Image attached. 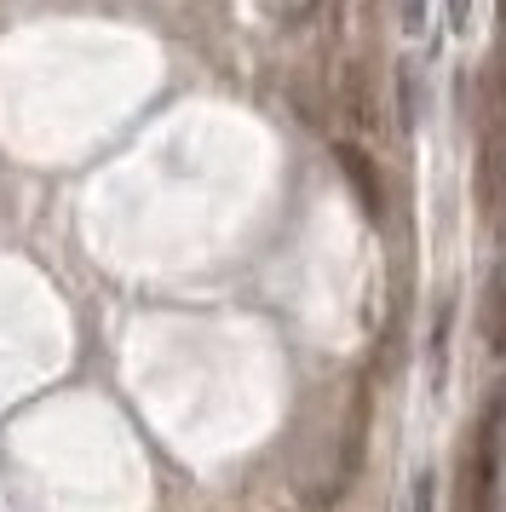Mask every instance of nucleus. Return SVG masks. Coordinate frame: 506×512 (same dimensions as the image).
Wrapping results in <instances>:
<instances>
[{
    "mask_svg": "<svg viewBox=\"0 0 506 512\" xmlns=\"http://www.w3.org/2000/svg\"><path fill=\"white\" fill-rule=\"evenodd\" d=\"M334 156H340V167L351 173V185H357V196H363V208L380 219V213H386V190H380V173H374V162H368L363 150H351V144H340Z\"/></svg>",
    "mask_w": 506,
    "mask_h": 512,
    "instance_id": "f03ea898",
    "label": "nucleus"
},
{
    "mask_svg": "<svg viewBox=\"0 0 506 512\" xmlns=\"http://www.w3.org/2000/svg\"><path fill=\"white\" fill-rule=\"evenodd\" d=\"M501 397L483 409L472 455L460 461V512H495V478H501Z\"/></svg>",
    "mask_w": 506,
    "mask_h": 512,
    "instance_id": "f257e3e1",
    "label": "nucleus"
},
{
    "mask_svg": "<svg viewBox=\"0 0 506 512\" xmlns=\"http://www.w3.org/2000/svg\"><path fill=\"white\" fill-rule=\"evenodd\" d=\"M322 6H328V0H259V12H265L276 29H305V24H317Z\"/></svg>",
    "mask_w": 506,
    "mask_h": 512,
    "instance_id": "7ed1b4c3",
    "label": "nucleus"
},
{
    "mask_svg": "<svg viewBox=\"0 0 506 512\" xmlns=\"http://www.w3.org/2000/svg\"><path fill=\"white\" fill-rule=\"evenodd\" d=\"M409 512H432V478H426V472L414 478V507Z\"/></svg>",
    "mask_w": 506,
    "mask_h": 512,
    "instance_id": "20e7f679",
    "label": "nucleus"
},
{
    "mask_svg": "<svg viewBox=\"0 0 506 512\" xmlns=\"http://www.w3.org/2000/svg\"><path fill=\"white\" fill-rule=\"evenodd\" d=\"M466 6H472V0H449V18H455V24H466Z\"/></svg>",
    "mask_w": 506,
    "mask_h": 512,
    "instance_id": "423d86ee",
    "label": "nucleus"
},
{
    "mask_svg": "<svg viewBox=\"0 0 506 512\" xmlns=\"http://www.w3.org/2000/svg\"><path fill=\"white\" fill-rule=\"evenodd\" d=\"M420 18H426V0H403V29L420 35Z\"/></svg>",
    "mask_w": 506,
    "mask_h": 512,
    "instance_id": "39448f33",
    "label": "nucleus"
}]
</instances>
